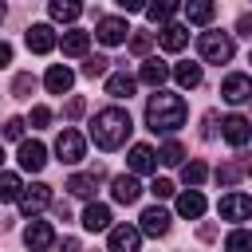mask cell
<instances>
[{"mask_svg":"<svg viewBox=\"0 0 252 252\" xmlns=\"http://www.w3.org/2000/svg\"><path fill=\"white\" fill-rule=\"evenodd\" d=\"M197 51H201V59H205V63H228V59H232V51H236V43H232V35H228V32H201Z\"/></svg>","mask_w":252,"mask_h":252,"instance_id":"cell-3","label":"cell"},{"mask_svg":"<svg viewBox=\"0 0 252 252\" xmlns=\"http://www.w3.org/2000/svg\"><path fill=\"white\" fill-rule=\"evenodd\" d=\"M177 213H181V217H189V220H197V217L205 213V197H201L197 189L181 193V197H177Z\"/></svg>","mask_w":252,"mask_h":252,"instance_id":"cell-23","label":"cell"},{"mask_svg":"<svg viewBox=\"0 0 252 252\" xmlns=\"http://www.w3.org/2000/svg\"><path fill=\"white\" fill-rule=\"evenodd\" d=\"M106 63H110L106 55H91V59L83 63V75H87V79H98V75H106Z\"/></svg>","mask_w":252,"mask_h":252,"instance_id":"cell-34","label":"cell"},{"mask_svg":"<svg viewBox=\"0 0 252 252\" xmlns=\"http://www.w3.org/2000/svg\"><path fill=\"white\" fill-rule=\"evenodd\" d=\"M213 16H217V8H213L209 0H189V4H185V20H189V24H209Z\"/></svg>","mask_w":252,"mask_h":252,"instance_id":"cell-25","label":"cell"},{"mask_svg":"<svg viewBox=\"0 0 252 252\" xmlns=\"http://www.w3.org/2000/svg\"><path fill=\"white\" fill-rule=\"evenodd\" d=\"M173 75V67L169 63H161V59H142V67H138V79L146 83V87H154V91H161V83Z\"/></svg>","mask_w":252,"mask_h":252,"instance_id":"cell-12","label":"cell"},{"mask_svg":"<svg viewBox=\"0 0 252 252\" xmlns=\"http://www.w3.org/2000/svg\"><path fill=\"white\" fill-rule=\"evenodd\" d=\"M20 165L28 169V173H39L43 165H47V150H43V142H20Z\"/></svg>","mask_w":252,"mask_h":252,"instance_id":"cell-13","label":"cell"},{"mask_svg":"<svg viewBox=\"0 0 252 252\" xmlns=\"http://www.w3.org/2000/svg\"><path fill=\"white\" fill-rule=\"evenodd\" d=\"M71 83H75V75H71V67H63V63L47 67V75H43V87H47L51 94H67Z\"/></svg>","mask_w":252,"mask_h":252,"instance_id":"cell-17","label":"cell"},{"mask_svg":"<svg viewBox=\"0 0 252 252\" xmlns=\"http://www.w3.org/2000/svg\"><path fill=\"white\" fill-rule=\"evenodd\" d=\"M94 185H98V169H94V173H75V177L67 181V189H71L75 197H91Z\"/></svg>","mask_w":252,"mask_h":252,"instance_id":"cell-26","label":"cell"},{"mask_svg":"<svg viewBox=\"0 0 252 252\" xmlns=\"http://www.w3.org/2000/svg\"><path fill=\"white\" fill-rule=\"evenodd\" d=\"M173 79L181 87H201V63H177L173 67Z\"/></svg>","mask_w":252,"mask_h":252,"instance_id":"cell-27","label":"cell"},{"mask_svg":"<svg viewBox=\"0 0 252 252\" xmlns=\"http://www.w3.org/2000/svg\"><path fill=\"white\" fill-rule=\"evenodd\" d=\"M83 150H87V142H83L79 130H63V134L55 138V154H59V161H67V165L83 161Z\"/></svg>","mask_w":252,"mask_h":252,"instance_id":"cell-5","label":"cell"},{"mask_svg":"<svg viewBox=\"0 0 252 252\" xmlns=\"http://www.w3.org/2000/svg\"><path fill=\"white\" fill-rule=\"evenodd\" d=\"M150 47H154V35H150V32H138V35H130V51H134V55H146Z\"/></svg>","mask_w":252,"mask_h":252,"instance_id":"cell-36","label":"cell"},{"mask_svg":"<svg viewBox=\"0 0 252 252\" xmlns=\"http://www.w3.org/2000/svg\"><path fill=\"white\" fill-rule=\"evenodd\" d=\"M32 91H35V79H32V75H28V71H24V75H16V79H12V94H16V98H28V94H32Z\"/></svg>","mask_w":252,"mask_h":252,"instance_id":"cell-35","label":"cell"},{"mask_svg":"<svg viewBox=\"0 0 252 252\" xmlns=\"http://www.w3.org/2000/svg\"><path fill=\"white\" fill-rule=\"evenodd\" d=\"M248 63H252V55H248Z\"/></svg>","mask_w":252,"mask_h":252,"instance_id":"cell-47","label":"cell"},{"mask_svg":"<svg viewBox=\"0 0 252 252\" xmlns=\"http://www.w3.org/2000/svg\"><path fill=\"white\" fill-rule=\"evenodd\" d=\"M51 47H55V32H51V24H32V28H28V51L47 55Z\"/></svg>","mask_w":252,"mask_h":252,"instance_id":"cell-16","label":"cell"},{"mask_svg":"<svg viewBox=\"0 0 252 252\" xmlns=\"http://www.w3.org/2000/svg\"><path fill=\"white\" fill-rule=\"evenodd\" d=\"M142 248V232L134 228V224H118V228H110V244H106V252H138Z\"/></svg>","mask_w":252,"mask_h":252,"instance_id":"cell-9","label":"cell"},{"mask_svg":"<svg viewBox=\"0 0 252 252\" xmlns=\"http://www.w3.org/2000/svg\"><path fill=\"white\" fill-rule=\"evenodd\" d=\"M8 63H12V43L0 39V67H8Z\"/></svg>","mask_w":252,"mask_h":252,"instance_id":"cell-42","label":"cell"},{"mask_svg":"<svg viewBox=\"0 0 252 252\" xmlns=\"http://www.w3.org/2000/svg\"><path fill=\"white\" fill-rule=\"evenodd\" d=\"M24 193V181L16 173H0V201H20Z\"/></svg>","mask_w":252,"mask_h":252,"instance_id":"cell-30","label":"cell"},{"mask_svg":"<svg viewBox=\"0 0 252 252\" xmlns=\"http://www.w3.org/2000/svg\"><path fill=\"white\" fill-rule=\"evenodd\" d=\"M47 122H51V110H47V106H32V126L39 130V126H47Z\"/></svg>","mask_w":252,"mask_h":252,"instance_id":"cell-39","label":"cell"},{"mask_svg":"<svg viewBox=\"0 0 252 252\" xmlns=\"http://www.w3.org/2000/svg\"><path fill=\"white\" fill-rule=\"evenodd\" d=\"M138 232L165 236V232H169V213H165V209H158V205H150V209L142 213V228H138Z\"/></svg>","mask_w":252,"mask_h":252,"instance_id":"cell-20","label":"cell"},{"mask_svg":"<svg viewBox=\"0 0 252 252\" xmlns=\"http://www.w3.org/2000/svg\"><path fill=\"white\" fill-rule=\"evenodd\" d=\"M248 94H252V83H248V75H240V71L224 75V83H220V98H224V102L240 106V102H244Z\"/></svg>","mask_w":252,"mask_h":252,"instance_id":"cell-8","label":"cell"},{"mask_svg":"<svg viewBox=\"0 0 252 252\" xmlns=\"http://www.w3.org/2000/svg\"><path fill=\"white\" fill-rule=\"evenodd\" d=\"M130 130H134V122H130V114H126L122 106H106V110H98L94 122H91V138H94L98 150H118V146L130 138Z\"/></svg>","mask_w":252,"mask_h":252,"instance_id":"cell-2","label":"cell"},{"mask_svg":"<svg viewBox=\"0 0 252 252\" xmlns=\"http://www.w3.org/2000/svg\"><path fill=\"white\" fill-rule=\"evenodd\" d=\"M51 20H59V24H71V20H79L83 16V4H71V0H51Z\"/></svg>","mask_w":252,"mask_h":252,"instance_id":"cell-24","label":"cell"},{"mask_svg":"<svg viewBox=\"0 0 252 252\" xmlns=\"http://www.w3.org/2000/svg\"><path fill=\"white\" fill-rule=\"evenodd\" d=\"M24 126H28L24 118H8V122H4V138H12V142H20V138H24Z\"/></svg>","mask_w":252,"mask_h":252,"instance_id":"cell-37","label":"cell"},{"mask_svg":"<svg viewBox=\"0 0 252 252\" xmlns=\"http://www.w3.org/2000/svg\"><path fill=\"white\" fill-rule=\"evenodd\" d=\"M224 252H252V232L248 228H232L224 236Z\"/></svg>","mask_w":252,"mask_h":252,"instance_id":"cell-28","label":"cell"},{"mask_svg":"<svg viewBox=\"0 0 252 252\" xmlns=\"http://www.w3.org/2000/svg\"><path fill=\"white\" fill-rule=\"evenodd\" d=\"M87 43H91L87 32H67V35H63V55H83Z\"/></svg>","mask_w":252,"mask_h":252,"instance_id":"cell-31","label":"cell"},{"mask_svg":"<svg viewBox=\"0 0 252 252\" xmlns=\"http://www.w3.org/2000/svg\"><path fill=\"white\" fill-rule=\"evenodd\" d=\"M213 122H217V114L209 110V114H205V126H201V134H205V138H213Z\"/></svg>","mask_w":252,"mask_h":252,"instance_id":"cell-43","label":"cell"},{"mask_svg":"<svg viewBox=\"0 0 252 252\" xmlns=\"http://www.w3.org/2000/svg\"><path fill=\"white\" fill-rule=\"evenodd\" d=\"M205 177H209V165H205V161H189V165H181V181H185L189 189H197Z\"/></svg>","mask_w":252,"mask_h":252,"instance_id":"cell-29","label":"cell"},{"mask_svg":"<svg viewBox=\"0 0 252 252\" xmlns=\"http://www.w3.org/2000/svg\"><path fill=\"white\" fill-rule=\"evenodd\" d=\"M110 193H114V201H118V205H134V201L142 197V185H138V177H134V173H122V177H114V181H110Z\"/></svg>","mask_w":252,"mask_h":252,"instance_id":"cell-14","label":"cell"},{"mask_svg":"<svg viewBox=\"0 0 252 252\" xmlns=\"http://www.w3.org/2000/svg\"><path fill=\"white\" fill-rule=\"evenodd\" d=\"M217 213H220L224 220H248V217H252V197H248V193H228V197H220Z\"/></svg>","mask_w":252,"mask_h":252,"instance_id":"cell-7","label":"cell"},{"mask_svg":"<svg viewBox=\"0 0 252 252\" xmlns=\"http://www.w3.org/2000/svg\"><path fill=\"white\" fill-rule=\"evenodd\" d=\"M4 16H8V12H4V4H0V20H4Z\"/></svg>","mask_w":252,"mask_h":252,"instance_id":"cell-45","label":"cell"},{"mask_svg":"<svg viewBox=\"0 0 252 252\" xmlns=\"http://www.w3.org/2000/svg\"><path fill=\"white\" fill-rule=\"evenodd\" d=\"M173 12H177V4H169V0H161V4H150V8H146V16H150L154 24H161V28L173 20Z\"/></svg>","mask_w":252,"mask_h":252,"instance_id":"cell-32","label":"cell"},{"mask_svg":"<svg viewBox=\"0 0 252 252\" xmlns=\"http://www.w3.org/2000/svg\"><path fill=\"white\" fill-rule=\"evenodd\" d=\"M150 193H154V197H173V181H165V177H158V181L150 185Z\"/></svg>","mask_w":252,"mask_h":252,"instance_id":"cell-40","label":"cell"},{"mask_svg":"<svg viewBox=\"0 0 252 252\" xmlns=\"http://www.w3.org/2000/svg\"><path fill=\"white\" fill-rule=\"evenodd\" d=\"M47 205H51V185H43V181L24 185V193H20V213H24V217H35V213L47 209Z\"/></svg>","mask_w":252,"mask_h":252,"instance_id":"cell-4","label":"cell"},{"mask_svg":"<svg viewBox=\"0 0 252 252\" xmlns=\"http://www.w3.org/2000/svg\"><path fill=\"white\" fill-rule=\"evenodd\" d=\"M24 244H28L32 252H47V248L55 244V228H51L47 220H32L28 232H24Z\"/></svg>","mask_w":252,"mask_h":252,"instance_id":"cell-11","label":"cell"},{"mask_svg":"<svg viewBox=\"0 0 252 252\" xmlns=\"http://www.w3.org/2000/svg\"><path fill=\"white\" fill-rule=\"evenodd\" d=\"M185 114H189V106L173 91H154L146 102V126L154 134H173L177 126H185Z\"/></svg>","mask_w":252,"mask_h":252,"instance_id":"cell-1","label":"cell"},{"mask_svg":"<svg viewBox=\"0 0 252 252\" xmlns=\"http://www.w3.org/2000/svg\"><path fill=\"white\" fill-rule=\"evenodd\" d=\"M181 158H185L181 142H165V146L158 150V161H165V165H181Z\"/></svg>","mask_w":252,"mask_h":252,"instance_id":"cell-33","label":"cell"},{"mask_svg":"<svg viewBox=\"0 0 252 252\" xmlns=\"http://www.w3.org/2000/svg\"><path fill=\"white\" fill-rule=\"evenodd\" d=\"M220 134H224V142H228V146H236V150H240V146L252 138V122H248V118H240V114H228V118L220 122Z\"/></svg>","mask_w":252,"mask_h":252,"instance_id":"cell-10","label":"cell"},{"mask_svg":"<svg viewBox=\"0 0 252 252\" xmlns=\"http://www.w3.org/2000/svg\"><path fill=\"white\" fill-rule=\"evenodd\" d=\"M134 87H138V79L126 75V71H114V75L106 79V94H110V98H130Z\"/></svg>","mask_w":252,"mask_h":252,"instance_id":"cell-22","label":"cell"},{"mask_svg":"<svg viewBox=\"0 0 252 252\" xmlns=\"http://www.w3.org/2000/svg\"><path fill=\"white\" fill-rule=\"evenodd\" d=\"M0 161H4V150H0Z\"/></svg>","mask_w":252,"mask_h":252,"instance_id":"cell-46","label":"cell"},{"mask_svg":"<svg viewBox=\"0 0 252 252\" xmlns=\"http://www.w3.org/2000/svg\"><path fill=\"white\" fill-rule=\"evenodd\" d=\"M83 228H87V232H106V228H110V209L98 205V201H91V205L83 209Z\"/></svg>","mask_w":252,"mask_h":252,"instance_id":"cell-19","label":"cell"},{"mask_svg":"<svg viewBox=\"0 0 252 252\" xmlns=\"http://www.w3.org/2000/svg\"><path fill=\"white\" fill-rule=\"evenodd\" d=\"M236 32H240V35H248V39H252V16H240V20H236Z\"/></svg>","mask_w":252,"mask_h":252,"instance_id":"cell-41","label":"cell"},{"mask_svg":"<svg viewBox=\"0 0 252 252\" xmlns=\"http://www.w3.org/2000/svg\"><path fill=\"white\" fill-rule=\"evenodd\" d=\"M252 173V158H232V161H224L220 169H217V185H236L240 177H248Z\"/></svg>","mask_w":252,"mask_h":252,"instance_id":"cell-15","label":"cell"},{"mask_svg":"<svg viewBox=\"0 0 252 252\" xmlns=\"http://www.w3.org/2000/svg\"><path fill=\"white\" fill-rule=\"evenodd\" d=\"M126 20L122 16H102L98 20V28H94V35H98V43H106V47H118V43H126Z\"/></svg>","mask_w":252,"mask_h":252,"instance_id":"cell-6","label":"cell"},{"mask_svg":"<svg viewBox=\"0 0 252 252\" xmlns=\"http://www.w3.org/2000/svg\"><path fill=\"white\" fill-rule=\"evenodd\" d=\"M83 110H87V102H83L79 94H75V98H71V102L63 106V114H67V118H83Z\"/></svg>","mask_w":252,"mask_h":252,"instance_id":"cell-38","label":"cell"},{"mask_svg":"<svg viewBox=\"0 0 252 252\" xmlns=\"http://www.w3.org/2000/svg\"><path fill=\"white\" fill-rule=\"evenodd\" d=\"M158 43H161L165 51H181V47L189 43V28H185V24H165V28L158 32Z\"/></svg>","mask_w":252,"mask_h":252,"instance_id":"cell-21","label":"cell"},{"mask_svg":"<svg viewBox=\"0 0 252 252\" xmlns=\"http://www.w3.org/2000/svg\"><path fill=\"white\" fill-rule=\"evenodd\" d=\"M59 252H79V240H75V236H67V240L59 244Z\"/></svg>","mask_w":252,"mask_h":252,"instance_id":"cell-44","label":"cell"},{"mask_svg":"<svg viewBox=\"0 0 252 252\" xmlns=\"http://www.w3.org/2000/svg\"><path fill=\"white\" fill-rule=\"evenodd\" d=\"M126 161H130V173H154V169H158V154H154L146 142H138Z\"/></svg>","mask_w":252,"mask_h":252,"instance_id":"cell-18","label":"cell"}]
</instances>
